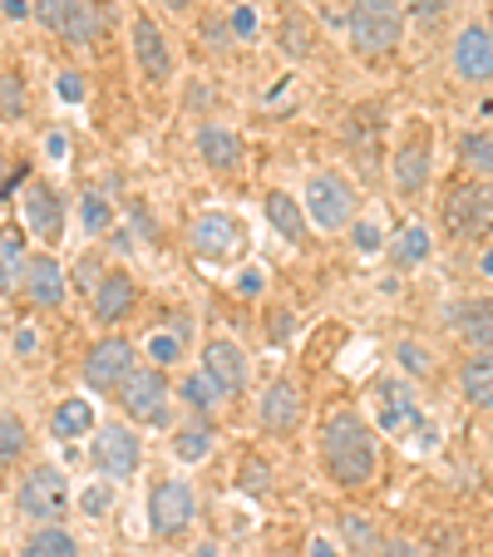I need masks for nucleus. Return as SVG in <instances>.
Listing matches in <instances>:
<instances>
[{"mask_svg": "<svg viewBox=\"0 0 493 557\" xmlns=\"http://www.w3.org/2000/svg\"><path fill=\"white\" fill-rule=\"evenodd\" d=\"M25 292H30L35 306H60L64 301V272L54 257H30L25 267Z\"/></svg>", "mask_w": 493, "mask_h": 557, "instance_id": "aec40b11", "label": "nucleus"}, {"mask_svg": "<svg viewBox=\"0 0 493 557\" xmlns=\"http://www.w3.org/2000/svg\"><path fill=\"white\" fill-rule=\"evenodd\" d=\"M222 395H227V389H222L218 380L208 375V370H202V375H188V385H183V400H188L193 410H212Z\"/></svg>", "mask_w": 493, "mask_h": 557, "instance_id": "7c9ffc66", "label": "nucleus"}, {"mask_svg": "<svg viewBox=\"0 0 493 557\" xmlns=\"http://www.w3.org/2000/svg\"><path fill=\"white\" fill-rule=\"evenodd\" d=\"M232 35H242V40L257 35V11L252 5H237V11H232Z\"/></svg>", "mask_w": 493, "mask_h": 557, "instance_id": "c9c22d12", "label": "nucleus"}, {"mask_svg": "<svg viewBox=\"0 0 493 557\" xmlns=\"http://www.w3.org/2000/svg\"><path fill=\"white\" fill-rule=\"evenodd\" d=\"M134 54H138V70H144L153 85H169L173 79V50H169L163 30H158L148 15H138L134 21Z\"/></svg>", "mask_w": 493, "mask_h": 557, "instance_id": "4468645a", "label": "nucleus"}, {"mask_svg": "<svg viewBox=\"0 0 493 557\" xmlns=\"http://www.w3.org/2000/svg\"><path fill=\"white\" fill-rule=\"evenodd\" d=\"M193 247H198V257H208V262H232V257L242 252V227L227 212H208V218H198V227H193Z\"/></svg>", "mask_w": 493, "mask_h": 557, "instance_id": "f8f14e48", "label": "nucleus"}, {"mask_svg": "<svg viewBox=\"0 0 493 557\" xmlns=\"http://www.w3.org/2000/svg\"><path fill=\"white\" fill-rule=\"evenodd\" d=\"M449 331L464 336L469 346L493 350V301H459L449 306Z\"/></svg>", "mask_w": 493, "mask_h": 557, "instance_id": "dca6fc26", "label": "nucleus"}, {"mask_svg": "<svg viewBox=\"0 0 493 557\" xmlns=\"http://www.w3.org/2000/svg\"><path fill=\"white\" fill-rule=\"evenodd\" d=\"M138 459H144V444H138L134 430H124V424H104V430L95 434V469L109 473L114 484H124L128 473L138 469Z\"/></svg>", "mask_w": 493, "mask_h": 557, "instance_id": "6e6552de", "label": "nucleus"}, {"mask_svg": "<svg viewBox=\"0 0 493 557\" xmlns=\"http://www.w3.org/2000/svg\"><path fill=\"white\" fill-rule=\"evenodd\" d=\"M109 222H114V208H109V202L99 198V193H95V198H85V227L95 232V237L109 227Z\"/></svg>", "mask_w": 493, "mask_h": 557, "instance_id": "72a5a7b5", "label": "nucleus"}, {"mask_svg": "<svg viewBox=\"0 0 493 557\" xmlns=\"http://www.w3.org/2000/svg\"><path fill=\"white\" fill-rule=\"evenodd\" d=\"M375 424L385 434H415L420 430V400L405 380H375Z\"/></svg>", "mask_w": 493, "mask_h": 557, "instance_id": "1a4fd4ad", "label": "nucleus"}, {"mask_svg": "<svg viewBox=\"0 0 493 557\" xmlns=\"http://www.w3.org/2000/svg\"><path fill=\"white\" fill-rule=\"evenodd\" d=\"M424 257H430V232H424V227H405V232H399L395 262L399 267H415V262H424Z\"/></svg>", "mask_w": 493, "mask_h": 557, "instance_id": "2f4dec72", "label": "nucleus"}, {"mask_svg": "<svg viewBox=\"0 0 493 557\" xmlns=\"http://www.w3.org/2000/svg\"><path fill=\"white\" fill-rule=\"evenodd\" d=\"M104 508H109V488H89V494H85V513L99 518Z\"/></svg>", "mask_w": 493, "mask_h": 557, "instance_id": "ea45409f", "label": "nucleus"}, {"mask_svg": "<svg viewBox=\"0 0 493 557\" xmlns=\"http://www.w3.org/2000/svg\"><path fill=\"white\" fill-rule=\"evenodd\" d=\"M25 267H30V257H25L21 227H5V232H0V292L11 296L15 286L25 282Z\"/></svg>", "mask_w": 493, "mask_h": 557, "instance_id": "b1692460", "label": "nucleus"}, {"mask_svg": "<svg viewBox=\"0 0 493 557\" xmlns=\"http://www.w3.org/2000/svg\"><path fill=\"white\" fill-rule=\"evenodd\" d=\"M202 370H208L222 389L247 385V356H242L237 341H208V350H202Z\"/></svg>", "mask_w": 493, "mask_h": 557, "instance_id": "f3484780", "label": "nucleus"}, {"mask_svg": "<svg viewBox=\"0 0 493 557\" xmlns=\"http://www.w3.org/2000/svg\"><path fill=\"white\" fill-rule=\"evenodd\" d=\"M64 498H70V484L54 463H40V469L25 473L21 484V513L35 518V523H50V518L64 513Z\"/></svg>", "mask_w": 493, "mask_h": 557, "instance_id": "0eeeda50", "label": "nucleus"}, {"mask_svg": "<svg viewBox=\"0 0 493 557\" xmlns=\"http://www.w3.org/2000/svg\"><path fill=\"white\" fill-rule=\"evenodd\" d=\"M79 434H95V410L89 400H64L54 410V440H79Z\"/></svg>", "mask_w": 493, "mask_h": 557, "instance_id": "a878e982", "label": "nucleus"}, {"mask_svg": "<svg viewBox=\"0 0 493 557\" xmlns=\"http://www.w3.org/2000/svg\"><path fill=\"white\" fill-rule=\"evenodd\" d=\"M198 153H202V163H208V169H237L242 163V144H237V134H232V128H218V124H208L198 134Z\"/></svg>", "mask_w": 493, "mask_h": 557, "instance_id": "4be33fe9", "label": "nucleus"}, {"mask_svg": "<svg viewBox=\"0 0 493 557\" xmlns=\"http://www.w3.org/2000/svg\"><path fill=\"white\" fill-rule=\"evenodd\" d=\"M5 15H11V21H21V15H30V0H5Z\"/></svg>", "mask_w": 493, "mask_h": 557, "instance_id": "c03bdc74", "label": "nucleus"}, {"mask_svg": "<svg viewBox=\"0 0 493 557\" xmlns=\"http://www.w3.org/2000/svg\"><path fill=\"white\" fill-rule=\"evenodd\" d=\"M21 557H79V543H74L64 528H40V533L21 547Z\"/></svg>", "mask_w": 493, "mask_h": 557, "instance_id": "bb28decb", "label": "nucleus"}, {"mask_svg": "<svg viewBox=\"0 0 493 557\" xmlns=\"http://www.w3.org/2000/svg\"><path fill=\"white\" fill-rule=\"evenodd\" d=\"M242 488H267V463H247L242 469Z\"/></svg>", "mask_w": 493, "mask_h": 557, "instance_id": "58836bf2", "label": "nucleus"}, {"mask_svg": "<svg viewBox=\"0 0 493 557\" xmlns=\"http://www.w3.org/2000/svg\"><path fill=\"white\" fill-rule=\"evenodd\" d=\"M208 449H212V430H208V424H188V430L173 434V454H178L183 463L208 459Z\"/></svg>", "mask_w": 493, "mask_h": 557, "instance_id": "c85d7f7f", "label": "nucleus"}, {"mask_svg": "<svg viewBox=\"0 0 493 557\" xmlns=\"http://www.w3.org/2000/svg\"><path fill=\"white\" fill-rule=\"evenodd\" d=\"M459 385H464V400H469L473 410L493 414V350H479V356L459 370Z\"/></svg>", "mask_w": 493, "mask_h": 557, "instance_id": "412c9836", "label": "nucleus"}, {"mask_svg": "<svg viewBox=\"0 0 493 557\" xmlns=\"http://www.w3.org/2000/svg\"><path fill=\"white\" fill-rule=\"evenodd\" d=\"M134 375V346L128 341H99L95 350H89L85 360V385L99 389V395H109V389H119L124 380Z\"/></svg>", "mask_w": 493, "mask_h": 557, "instance_id": "9d476101", "label": "nucleus"}, {"mask_svg": "<svg viewBox=\"0 0 493 557\" xmlns=\"http://www.w3.org/2000/svg\"><path fill=\"white\" fill-rule=\"evenodd\" d=\"M35 15L50 35L70 45H95L104 30V15H99L95 0H35Z\"/></svg>", "mask_w": 493, "mask_h": 557, "instance_id": "7ed1b4c3", "label": "nucleus"}, {"mask_svg": "<svg viewBox=\"0 0 493 557\" xmlns=\"http://www.w3.org/2000/svg\"><path fill=\"white\" fill-rule=\"evenodd\" d=\"M163 5H169V11H188L193 0H163Z\"/></svg>", "mask_w": 493, "mask_h": 557, "instance_id": "de8ad7c7", "label": "nucleus"}, {"mask_svg": "<svg viewBox=\"0 0 493 557\" xmlns=\"http://www.w3.org/2000/svg\"><path fill=\"white\" fill-rule=\"evenodd\" d=\"M296 420H301V389H296L292 380H276L262 395V424L272 434H292Z\"/></svg>", "mask_w": 493, "mask_h": 557, "instance_id": "a211bd4d", "label": "nucleus"}, {"mask_svg": "<svg viewBox=\"0 0 493 557\" xmlns=\"http://www.w3.org/2000/svg\"><path fill=\"white\" fill-rule=\"evenodd\" d=\"M262 286H267V272H262V267H252V272H242L237 292H242V296H257V292H262Z\"/></svg>", "mask_w": 493, "mask_h": 557, "instance_id": "4c0bfd02", "label": "nucleus"}, {"mask_svg": "<svg viewBox=\"0 0 493 557\" xmlns=\"http://www.w3.org/2000/svg\"><path fill=\"white\" fill-rule=\"evenodd\" d=\"M489 35H493V30H489Z\"/></svg>", "mask_w": 493, "mask_h": 557, "instance_id": "3c124183", "label": "nucleus"}, {"mask_svg": "<svg viewBox=\"0 0 493 557\" xmlns=\"http://www.w3.org/2000/svg\"><path fill=\"white\" fill-rule=\"evenodd\" d=\"M380 557H430V553H420V547H409V543H385Z\"/></svg>", "mask_w": 493, "mask_h": 557, "instance_id": "37998d69", "label": "nucleus"}, {"mask_svg": "<svg viewBox=\"0 0 493 557\" xmlns=\"http://www.w3.org/2000/svg\"><path fill=\"white\" fill-rule=\"evenodd\" d=\"M483 272H489V276H493V252H483Z\"/></svg>", "mask_w": 493, "mask_h": 557, "instance_id": "09e8293b", "label": "nucleus"}, {"mask_svg": "<svg viewBox=\"0 0 493 557\" xmlns=\"http://www.w3.org/2000/svg\"><path fill=\"white\" fill-rule=\"evenodd\" d=\"M128 311H134V282L124 272H104L95 286V315L104 326H119Z\"/></svg>", "mask_w": 493, "mask_h": 557, "instance_id": "6ab92c4d", "label": "nucleus"}, {"mask_svg": "<svg viewBox=\"0 0 493 557\" xmlns=\"http://www.w3.org/2000/svg\"><path fill=\"white\" fill-rule=\"evenodd\" d=\"M454 74L469 79V85L493 79V35L483 30V25H469V30L454 40Z\"/></svg>", "mask_w": 493, "mask_h": 557, "instance_id": "ddd939ff", "label": "nucleus"}, {"mask_svg": "<svg viewBox=\"0 0 493 557\" xmlns=\"http://www.w3.org/2000/svg\"><path fill=\"white\" fill-rule=\"evenodd\" d=\"M60 95H64V99H74V104L85 99V85H79V74H60Z\"/></svg>", "mask_w": 493, "mask_h": 557, "instance_id": "79ce46f5", "label": "nucleus"}, {"mask_svg": "<svg viewBox=\"0 0 493 557\" xmlns=\"http://www.w3.org/2000/svg\"><path fill=\"white\" fill-rule=\"evenodd\" d=\"M306 212L321 232H341L350 218H356V188L341 173H316L306 183Z\"/></svg>", "mask_w": 493, "mask_h": 557, "instance_id": "20e7f679", "label": "nucleus"}, {"mask_svg": "<svg viewBox=\"0 0 493 557\" xmlns=\"http://www.w3.org/2000/svg\"><path fill=\"white\" fill-rule=\"evenodd\" d=\"M25 424L15 420V414H0V463H15L25 454Z\"/></svg>", "mask_w": 493, "mask_h": 557, "instance_id": "473e14b6", "label": "nucleus"}, {"mask_svg": "<svg viewBox=\"0 0 493 557\" xmlns=\"http://www.w3.org/2000/svg\"><path fill=\"white\" fill-rule=\"evenodd\" d=\"M341 533H346L350 553H360V557H375V553H385V543H380V533H375V528H370L360 513H346V518H341Z\"/></svg>", "mask_w": 493, "mask_h": 557, "instance_id": "cd10ccee", "label": "nucleus"}, {"mask_svg": "<svg viewBox=\"0 0 493 557\" xmlns=\"http://www.w3.org/2000/svg\"><path fill=\"white\" fill-rule=\"evenodd\" d=\"M148 356H153L158 366H173V360H178V336H169V331H163V336H153V341H148Z\"/></svg>", "mask_w": 493, "mask_h": 557, "instance_id": "f704fd0d", "label": "nucleus"}, {"mask_svg": "<svg viewBox=\"0 0 493 557\" xmlns=\"http://www.w3.org/2000/svg\"><path fill=\"white\" fill-rule=\"evenodd\" d=\"M380 243H385V237H380V227H375V222H366V227H356V247H360V252H375Z\"/></svg>", "mask_w": 493, "mask_h": 557, "instance_id": "e433bc0d", "label": "nucleus"}, {"mask_svg": "<svg viewBox=\"0 0 493 557\" xmlns=\"http://www.w3.org/2000/svg\"><path fill=\"white\" fill-rule=\"evenodd\" d=\"M459 158L473 173H489L493 178V134H464L459 138Z\"/></svg>", "mask_w": 493, "mask_h": 557, "instance_id": "c756f323", "label": "nucleus"}, {"mask_svg": "<svg viewBox=\"0 0 493 557\" xmlns=\"http://www.w3.org/2000/svg\"><path fill=\"white\" fill-rule=\"evenodd\" d=\"M311 557H336V547L325 543V537H316V543H311Z\"/></svg>", "mask_w": 493, "mask_h": 557, "instance_id": "49530a36", "label": "nucleus"}, {"mask_svg": "<svg viewBox=\"0 0 493 557\" xmlns=\"http://www.w3.org/2000/svg\"><path fill=\"white\" fill-rule=\"evenodd\" d=\"M321 463L325 473L336 479L341 488H360L375 479V463H380V449H375V430H370L360 414L341 410L321 424Z\"/></svg>", "mask_w": 493, "mask_h": 557, "instance_id": "f257e3e1", "label": "nucleus"}, {"mask_svg": "<svg viewBox=\"0 0 493 557\" xmlns=\"http://www.w3.org/2000/svg\"><path fill=\"white\" fill-rule=\"evenodd\" d=\"M119 405H124V414L138 424H163L169 420V380L158 375V370H134V375L119 385Z\"/></svg>", "mask_w": 493, "mask_h": 557, "instance_id": "423d86ee", "label": "nucleus"}, {"mask_svg": "<svg viewBox=\"0 0 493 557\" xmlns=\"http://www.w3.org/2000/svg\"><path fill=\"white\" fill-rule=\"evenodd\" d=\"M395 183L405 193H420L424 183H430V144L424 138H409L405 148H399L395 158Z\"/></svg>", "mask_w": 493, "mask_h": 557, "instance_id": "5701e85b", "label": "nucleus"}, {"mask_svg": "<svg viewBox=\"0 0 493 557\" xmlns=\"http://www.w3.org/2000/svg\"><path fill=\"white\" fill-rule=\"evenodd\" d=\"M444 227L454 237H483L493 227V198L479 188H454L444 198Z\"/></svg>", "mask_w": 493, "mask_h": 557, "instance_id": "9b49d317", "label": "nucleus"}, {"mask_svg": "<svg viewBox=\"0 0 493 557\" xmlns=\"http://www.w3.org/2000/svg\"><path fill=\"white\" fill-rule=\"evenodd\" d=\"M399 0H350V45L360 60H380L399 45Z\"/></svg>", "mask_w": 493, "mask_h": 557, "instance_id": "f03ea898", "label": "nucleus"}, {"mask_svg": "<svg viewBox=\"0 0 493 557\" xmlns=\"http://www.w3.org/2000/svg\"><path fill=\"white\" fill-rule=\"evenodd\" d=\"M399 360H405L409 370H430V356H424L420 346H399Z\"/></svg>", "mask_w": 493, "mask_h": 557, "instance_id": "a19ab883", "label": "nucleus"}, {"mask_svg": "<svg viewBox=\"0 0 493 557\" xmlns=\"http://www.w3.org/2000/svg\"><path fill=\"white\" fill-rule=\"evenodd\" d=\"M0 89H5V79H0Z\"/></svg>", "mask_w": 493, "mask_h": 557, "instance_id": "8fccbe9b", "label": "nucleus"}, {"mask_svg": "<svg viewBox=\"0 0 493 557\" xmlns=\"http://www.w3.org/2000/svg\"><path fill=\"white\" fill-rule=\"evenodd\" d=\"M267 222L282 232L286 243H301L306 237V212L296 208L292 193H267Z\"/></svg>", "mask_w": 493, "mask_h": 557, "instance_id": "393cba45", "label": "nucleus"}, {"mask_svg": "<svg viewBox=\"0 0 493 557\" xmlns=\"http://www.w3.org/2000/svg\"><path fill=\"white\" fill-rule=\"evenodd\" d=\"M15 350H21V356H30V350H35V331H21V336H15Z\"/></svg>", "mask_w": 493, "mask_h": 557, "instance_id": "a18cd8bd", "label": "nucleus"}, {"mask_svg": "<svg viewBox=\"0 0 493 557\" xmlns=\"http://www.w3.org/2000/svg\"><path fill=\"white\" fill-rule=\"evenodd\" d=\"M25 218H30L35 237H45V243H60V232H64V202H60V193H54L50 183H30V193H25Z\"/></svg>", "mask_w": 493, "mask_h": 557, "instance_id": "2eb2a0df", "label": "nucleus"}, {"mask_svg": "<svg viewBox=\"0 0 493 557\" xmlns=\"http://www.w3.org/2000/svg\"><path fill=\"white\" fill-rule=\"evenodd\" d=\"M193 513H198V498H193L188 479H163L148 498V523H153L158 537H178L193 523Z\"/></svg>", "mask_w": 493, "mask_h": 557, "instance_id": "39448f33", "label": "nucleus"}]
</instances>
